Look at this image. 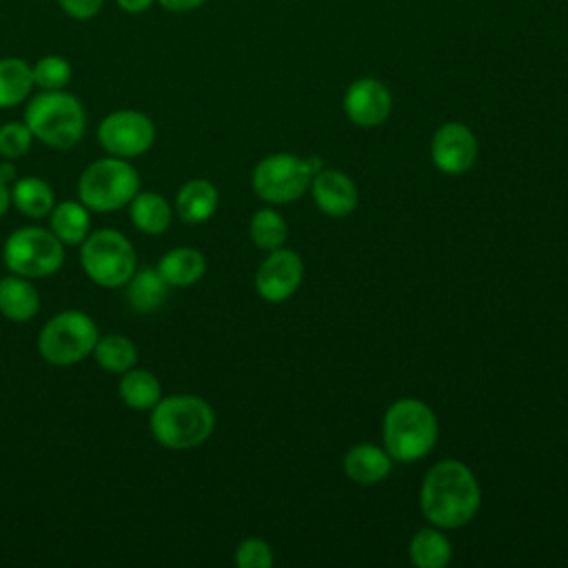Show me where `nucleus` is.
<instances>
[{
	"instance_id": "25",
	"label": "nucleus",
	"mask_w": 568,
	"mask_h": 568,
	"mask_svg": "<svg viewBox=\"0 0 568 568\" xmlns=\"http://www.w3.org/2000/svg\"><path fill=\"white\" fill-rule=\"evenodd\" d=\"M91 355L102 371L122 375L124 371L135 366L138 346L133 344L131 337H126L122 333H109V335L98 337Z\"/></svg>"
},
{
	"instance_id": "30",
	"label": "nucleus",
	"mask_w": 568,
	"mask_h": 568,
	"mask_svg": "<svg viewBox=\"0 0 568 568\" xmlns=\"http://www.w3.org/2000/svg\"><path fill=\"white\" fill-rule=\"evenodd\" d=\"M235 564L240 568H271L273 550L264 539L248 537L235 548Z\"/></svg>"
},
{
	"instance_id": "28",
	"label": "nucleus",
	"mask_w": 568,
	"mask_h": 568,
	"mask_svg": "<svg viewBox=\"0 0 568 568\" xmlns=\"http://www.w3.org/2000/svg\"><path fill=\"white\" fill-rule=\"evenodd\" d=\"M31 71H33V84L38 89H42V91H60V89H64L69 84V80H71V73H73L69 60L64 55H55V53L40 58L31 67Z\"/></svg>"
},
{
	"instance_id": "8",
	"label": "nucleus",
	"mask_w": 568,
	"mask_h": 568,
	"mask_svg": "<svg viewBox=\"0 0 568 568\" xmlns=\"http://www.w3.org/2000/svg\"><path fill=\"white\" fill-rule=\"evenodd\" d=\"M322 171V160L313 158H297L291 153H273L257 162L253 169V191L271 202V204H288L300 200L311 180Z\"/></svg>"
},
{
	"instance_id": "9",
	"label": "nucleus",
	"mask_w": 568,
	"mask_h": 568,
	"mask_svg": "<svg viewBox=\"0 0 568 568\" xmlns=\"http://www.w3.org/2000/svg\"><path fill=\"white\" fill-rule=\"evenodd\" d=\"M2 262L9 273L29 280L49 277L64 264V244L49 229L22 226L4 240Z\"/></svg>"
},
{
	"instance_id": "2",
	"label": "nucleus",
	"mask_w": 568,
	"mask_h": 568,
	"mask_svg": "<svg viewBox=\"0 0 568 568\" xmlns=\"http://www.w3.org/2000/svg\"><path fill=\"white\" fill-rule=\"evenodd\" d=\"M153 439L169 450H191L202 446L215 428L211 404L197 395H171L149 410Z\"/></svg>"
},
{
	"instance_id": "13",
	"label": "nucleus",
	"mask_w": 568,
	"mask_h": 568,
	"mask_svg": "<svg viewBox=\"0 0 568 568\" xmlns=\"http://www.w3.org/2000/svg\"><path fill=\"white\" fill-rule=\"evenodd\" d=\"M393 106L390 91L375 78L355 80L344 95V111L357 126L371 129L382 124Z\"/></svg>"
},
{
	"instance_id": "27",
	"label": "nucleus",
	"mask_w": 568,
	"mask_h": 568,
	"mask_svg": "<svg viewBox=\"0 0 568 568\" xmlns=\"http://www.w3.org/2000/svg\"><path fill=\"white\" fill-rule=\"evenodd\" d=\"M248 233L255 246L264 248V251H275L286 242L288 235V226L284 222V217L280 213H275L273 209H260L253 213L251 222H248Z\"/></svg>"
},
{
	"instance_id": "35",
	"label": "nucleus",
	"mask_w": 568,
	"mask_h": 568,
	"mask_svg": "<svg viewBox=\"0 0 568 568\" xmlns=\"http://www.w3.org/2000/svg\"><path fill=\"white\" fill-rule=\"evenodd\" d=\"M11 206V193L9 186L4 182H0V217L7 213V209Z\"/></svg>"
},
{
	"instance_id": "12",
	"label": "nucleus",
	"mask_w": 568,
	"mask_h": 568,
	"mask_svg": "<svg viewBox=\"0 0 568 568\" xmlns=\"http://www.w3.org/2000/svg\"><path fill=\"white\" fill-rule=\"evenodd\" d=\"M302 273L304 268L300 255L280 246L260 264L255 273V291L266 302H284L297 291Z\"/></svg>"
},
{
	"instance_id": "16",
	"label": "nucleus",
	"mask_w": 568,
	"mask_h": 568,
	"mask_svg": "<svg viewBox=\"0 0 568 568\" xmlns=\"http://www.w3.org/2000/svg\"><path fill=\"white\" fill-rule=\"evenodd\" d=\"M217 189L204 178H193L184 182L175 195V213L186 224H202L217 211Z\"/></svg>"
},
{
	"instance_id": "17",
	"label": "nucleus",
	"mask_w": 568,
	"mask_h": 568,
	"mask_svg": "<svg viewBox=\"0 0 568 568\" xmlns=\"http://www.w3.org/2000/svg\"><path fill=\"white\" fill-rule=\"evenodd\" d=\"M393 468V457L375 444H357L344 455V473L359 486L384 481Z\"/></svg>"
},
{
	"instance_id": "14",
	"label": "nucleus",
	"mask_w": 568,
	"mask_h": 568,
	"mask_svg": "<svg viewBox=\"0 0 568 568\" xmlns=\"http://www.w3.org/2000/svg\"><path fill=\"white\" fill-rule=\"evenodd\" d=\"M311 191L320 211L331 217H346L357 206V189L342 171L322 169L311 180Z\"/></svg>"
},
{
	"instance_id": "10",
	"label": "nucleus",
	"mask_w": 568,
	"mask_h": 568,
	"mask_svg": "<svg viewBox=\"0 0 568 568\" xmlns=\"http://www.w3.org/2000/svg\"><path fill=\"white\" fill-rule=\"evenodd\" d=\"M98 142L100 146L115 158H138L144 155L155 142V124L153 120L135 109L111 111L98 124Z\"/></svg>"
},
{
	"instance_id": "29",
	"label": "nucleus",
	"mask_w": 568,
	"mask_h": 568,
	"mask_svg": "<svg viewBox=\"0 0 568 568\" xmlns=\"http://www.w3.org/2000/svg\"><path fill=\"white\" fill-rule=\"evenodd\" d=\"M33 133L24 122H7L0 126V155L4 160H18L29 153Z\"/></svg>"
},
{
	"instance_id": "33",
	"label": "nucleus",
	"mask_w": 568,
	"mask_h": 568,
	"mask_svg": "<svg viewBox=\"0 0 568 568\" xmlns=\"http://www.w3.org/2000/svg\"><path fill=\"white\" fill-rule=\"evenodd\" d=\"M155 0H115V4L124 11V13H144L146 9H151Z\"/></svg>"
},
{
	"instance_id": "32",
	"label": "nucleus",
	"mask_w": 568,
	"mask_h": 568,
	"mask_svg": "<svg viewBox=\"0 0 568 568\" xmlns=\"http://www.w3.org/2000/svg\"><path fill=\"white\" fill-rule=\"evenodd\" d=\"M158 2L162 9H166L171 13H186V11H193L200 4H204L206 0H158Z\"/></svg>"
},
{
	"instance_id": "11",
	"label": "nucleus",
	"mask_w": 568,
	"mask_h": 568,
	"mask_svg": "<svg viewBox=\"0 0 568 568\" xmlns=\"http://www.w3.org/2000/svg\"><path fill=\"white\" fill-rule=\"evenodd\" d=\"M430 158L442 173H466L477 160V140L466 124L446 122L433 135Z\"/></svg>"
},
{
	"instance_id": "18",
	"label": "nucleus",
	"mask_w": 568,
	"mask_h": 568,
	"mask_svg": "<svg viewBox=\"0 0 568 568\" xmlns=\"http://www.w3.org/2000/svg\"><path fill=\"white\" fill-rule=\"evenodd\" d=\"M155 268L171 288H186L202 280L206 271V260L193 246H178L166 251Z\"/></svg>"
},
{
	"instance_id": "31",
	"label": "nucleus",
	"mask_w": 568,
	"mask_h": 568,
	"mask_svg": "<svg viewBox=\"0 0 568 568\" xmlns=\"http://www.w3.org/2000/svg\"><path fill=\"white\" fill-rule=\"evenodd\" d=\"M58 4L71 18L89 20L100 13V9L104 7V0H58Z\"/></svg>"
},
{
	"instance_id": "4",
	"label": "nucleus",
	"mask_w": 568,
	"mask_h": 568,
	"mask_svg": "<svg viewBox=\"0 0 568 568\" xmlns=\"http://www.w3.org/2000/svg\"><path fill=\"white\" fill-rule=\"evenodd\" d=\"M384 446L397 462L426 457L437 442V417L428 404L404 397L388 406L382 424Z\"/></svg>"
},
{
	"instance_id": "22",
	"label": "nucleus",
	"mask_w": 568,
	"mask_h": 568,
	"mask_svg": "<svg viewBox=\"0 0 568 568\" xmlns=\"http://www.w3.org/2000/svg\"><path fill=\"white\" fill-rule=\"evenodd\" d=\"M118 395L131 410H151L162 397V384L149 368H129L120 375Z\"/></svg>"
},
{
	"instance_id": "23",
	"label": "nucleus",
	"mask_w": 568,
	"mask_h": 568,
	"mask_svg": "<svg viewBox=\"0 0 568 568\" xmlns=\"http://www.w3.org/2000/svg\"><path fill=\"white\" fill-rule=\"evenodd\" d=\"M9 193H11V204L22 215L33 217V220L49 215L55 204V193H53L51 184L36 175H24V178L16 180L13 186L9 189Z\"/></svg>"
},
{
	"instance_id": "26",
	"label": "nucleus",
	"mask_w": 568,
	"mask_h": 568,
	"mask_svg": "<svg viewBox=\"0 0 568 568\" xmlns=\"http://www.w3.org/2000/svg\"><path fill=\"white\" fill-rule=\"evenodd\" d=\"M410 561L419 568H444L453 557V546L444 532L435 528H422L413 535L408 546Z\"/></svg>"
},
{
	"instance_id": "34",
	"label": "nucleus",
	"mask_w": 568,
	"mask_h": 568,
	"mask_svg": "<svg viewBox=\"0 0 568 568\" xmlns=\"http://www.w3.org/2000/svg\"><path fill=\"white\" fill-rule=\"evenodd\" d=\"M16 175H18V171H16L13 160H2V162H0V182L9 184V182L16 180Z\"/></svg>"
},
{
	"instance_id": "20",
	"label": "nucleus",
	"mask_w": 568,
	"mask_h": 568,
	"mask_svg": "<svg viewBox=\"0 0 568 568\" xmlns=\"http://www.w3.org/2000/svg\"><path fill=\"white\" fill-rule=\"evenodd\" d=\"M49 231L67 246H80L91 233L89 209L78 200H64L53 204L49 213Z\"/></svg>"
},
{
	"instance_id": "19",
	"label": "nucleus",
	"mask_w": 568,
	"mask_h": 568,
	"mask_svg": "<svg viewBox=\"0 0 568 568\" xmlns=\"http://www.w3.org/2000/svg\"><path fill=\"white\" fill-rule=\"evenodd\" d=\"M169 288L171 286L164 282V277L155 266L135 268L129 282L124 284L129 306L142 315L158 311L166 302Z\"/></svg>"
},
{
	"instance_id": "1",
	"label": "nucleus",
	"mask_w": 568,
	"mask_h": 568,
	"mask_svg": "<svg viewBox=\"0 0 568 568\" xmlns=\"http://www.w3.org/2000/svg\"><path fill=\"white\" fill-rule=\"evenodd\" d=\"M479 486L470 468L457 459L435 464L419 490V506L424 517L437 528L466 526L479 508Z\"/></svg>"
},
{
	"instance_id": "3",
	"label": "nucleus",
	"mask_w": 568,
	"mask_h": 568,
	"mask_svg": "<svg viewBox=\"0 0 568 568\" xmlns=\"http://www.w3.org/2000/svg\"><path fill=\"white\" fill-rule=\"evenodd\" d=\"M24 124L33 138L49 149H71L87 131V113L82 102L67 91H40L24 109Z\"/></svg>"
},
{
	"instance_id": "15",
	"label": "nucleus",
	"mask_w": 568,
	"mask_h": 568,
	"mask_svg": "<svg viewBox=\"0 0 568 568\" xmlns=\"http://www.w3.org/2000/svg\"><path fill=\"white\" fill-rule=\"evenodd\" d=\"M40 311V293L29 277L9 273L0 277V313L9 322H31Z\"/></svg>"
},
{
	"instance_id": "24",
	"label": "nucleus",
	"mask_w": 568,
	"mask_h": 568,
	"mask_svg": "<svg viewBox=\"0 0 568 568\" xmlns=\"http://www.w3.org/2000/svg\"><path fill=\"white\" fill-rule=\"evenodd\" d=\"M31 64L22 58H0V109H11L24 102L33 89Z\"/></svg>"
},
{
	"instance_id": "21",
	"label": "nucleus",
	"mask_w": 568,
	"mask_h": 568,
	"mask_svg": "<svg viewBox=\"0 0 568 568\" xmlns=\"http://www.w3.org/2000/svg\"><path fill=\"white\" fill-rule=\"evenodd\" d=\"M131 224L144 235H162L173 217L169 202L155 191H138L129 202Z\"/></svg>"
},
{
	"instance_id": "5",
	"label": "nucleus",
	"mask_w": 568,
	"mask_h": 568,
	"mask_svg": "<svg viewBox=\"0 0 568 568\" xmlns=\"http://www.w3.org/2000/svg\"><path fill=\"white\" fill-rule=\"evenodd\" d=\"M138 191V169L129 160L115 155L91 162L78 178V197L95 213H111L129 206Z\"/></svg>"
},
{
	"instance_id": "6",
	"label": "nucleus",
	"mask_w": 568,
	"mask_h": 568,
	"mask_svg": "<svg viewBox=\"0 0 568 568\" xmlns=\"http://www.w3.org/2000/svg\"><path fill=\"white\" fill-rule=\"evenodd\" d=\"M80 266L84 275L102 288H120L138 268L131 240L118 229L91 231L80 244Z\"/></svg>"
},
{
	"instance_id": "7",
	"label": "nucleus",
	"mask_w": 568,
	"mask_h": 568,
	"mask_svg": "<svg viewBox=\"0 0 568 568\" xmlns=\"http://www.w3.org/2000/svg\"><path fill=\"white\" fill-rule=\"evenodd\" d=\"M100 337L95 320L84 311H62L38 333V353L51 366H73L93 353Z\"/></svg>"
}]
</instances>
